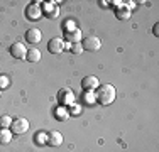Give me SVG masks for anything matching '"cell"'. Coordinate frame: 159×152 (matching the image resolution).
I'll return each mask as SVG.
<instances>
[{
  "mask_svg": "<svg viewBox=\"0 0 159 152\" xmlns=\"http://www.w3.org/2000/svg\"><path fill=\"white\" fill-rule=\"evenodd\" d=\"M95 98H97V103L107 106L113 103V100H115V86L113 85H100L97 88V93H95Z\"/></svg>",
  "mask_w": 159,
  "mask_h": 152,
  "instance_id": "1",
  "label": "cell"
},
{
  "mask_svg": "<svg viewBox=\"0 0 159 152\" xmlns=\"http://www.w3.org/2000/svg\"><path fill=\"white\" fill-rule=\"evenodd\" d=\"M58 101L61 106H70L75 103V93L70 88H61L58 93Z\"/></svg>",
  "mask_w": 159,
  "mask_h": 152,
  "instance_id": "2",
  "label": "cell"
},
{
  "mask_svg": "<svg viewBox=\"0 0 159 152\" xmlns=\"http://www.w3.org/2000/svg\"><path fill=\"white\" fill-rule=\"evenodd\" d=\"M29 130V122L27 118H14L12 125H10V132L16 135H22Z\"/></svg>",
  "mask_w": 159,
  "mask_h": 152,
  "instance_id": "3",
  "label": "cell"
},
{
  "mask_svg": "<svg viewBox=\"0 0 159 152\" xmlns=\"http://www.w3.org/2000/svg\"><path fill=\"white\" fill-rule=\"evenodd\" d=\"M81 46H83V51L95 52L102 47V41L98 39L97 36H88V37H85V39L81 41Z\"/></svg>",
  "mask_w": 159,
  "mask_h": 152,
  "instance_id": "4",
  "label": "cell"
},
{
  "mask_svg": "<svg viewBox=\"0 0 159 152\" xmlns=\"http://www.w3.org/2000/svg\"><path fill=\"white\" fill-rule=\"evenodd\" d=\"M41 15H43V7L39 5V2H32L25 9V17L31 20H37V19H41Z\"/></svg>",
  "mask_w": 159,
  "mask_h": 152,
  "instance_id": "5",
  "label": "cell"
},
{
  "mask_svg": "<svg viewBox=\"0 0 159 152\" xmlns=\"http://www.w3.org/2000/svg\"><path fill=\"white\" fill-rule=\"evenodd\" d=\"M98 86H100V81L97 76H85L81 79V88L85 91H95Z\"/></svg>",
  "mask_w": 159,
  "mask_h": 152,
  "instance_id": "6",
  "label": "cell"
},
{
  "mask_svg": "<svg viewBox=\"0 0 159 152\" xmlns=\"http://www.w3.org/2000/svg\"><path fill=\"white\" fill-rule=\"evenodd\" d=\"M48 49H49L51 54H59V52L64 51V41L61 37H52L48 44Z\"/></svg>",
  "mask_w": 159,
  "mask_h": 152,
  "instance_id": "7",
  "label": "cell"
},
{
  "mask_svg": "<svg viewBox=\"0 0 159 152\" xmlns=\"http://www.w3.org/2000/svg\"><path fill=\"white\" fill-rule=\"evenodd\" d=\"M10 54L14 56L16 59H25V52H27V49H25V46L22 42H14L10 46Z\"/></svg>",
  "mask_w": 159,
  "mask_h": 152,
  "instance_id": "8",
  "label": "cell"
},
{
  "mask_svg": "<svg viewBox=\"0 0 159 152\" xmlns=\"http://www.w3.org/2000/svg\"><path fill=\"white\" fill-rule=\"evenodd\" d=\"M25 39H27L29 44H37L43 39V32H41L39 29H29L27 32H25Z\"/></svg>",
  "mask_w": 159,
  "mask_h": 152,
  "instance_id": "9",
  "label": "cell"
},
{
  "mask_svg": "<svg viewBox=\"0 0 159 152\" xmlns=\"http://www.w3.org/2000/svg\"><path fill=\"white\" fill-rule=\"evenodd\" d=\"M63 144V135L58 130H52L48 134V145L51 147H59Z\"/></svg>",
  "mask_w": 159,
  "mask_h": 152,
  "instance_id": "10",
  "label": "cell"
},
{
  "mask_svg": "<svg viewBox=\"0 0 159 152\" xmlns=\"http://www.w3.org/2000/svg\"><path fill=\"white\" fill-rule=\"evenodd\" d=\"M41 58H43V54H41V51L36 47L27 49V52H25V59L31 61V63H37V61H41Z\"/></svg>",
  "mask_w": 159,
  "mask_h": 152,
  "instance_id": "11",
  "label": "cell"
},
{
  "mask_svg": "<svg viewBox=\"0 0 159 152\" xmlns=\"http://www.w3.org/2000/svg\"><path fill=\"white\" fill-rule=\"evenodd\" d=\"M66 41H68L70 44L81 42V30H80V29H75V30H70V32H66Z\"/></svg>",
  "mask_w": 159,
  "mask_h": 152,
  "instance_id": "12",
  "label": "cell"
},
{
  "mask_svg": "<svg viewBox=\"0 0 159 152\" xmlns=\"http://www.w3.org/2000/svg\"><path fill=\"white\" fill-rule=\"evenodd\" d=\"M81 101L85 105H93L97 101V98H95V91H83V95H81Z\"/></svg>",
  "mask_w": 159,
  "mask_h": 152,
  "instance_id": "13",
  "label": "cell"
},
{
  "mask_svg": "<svg viewBox=\"0 0 159 152\" xmlns=\"http://www.w3.org/2000/svg\"><path fill=\"white\" fill-rule=\"evenodd\" d=\"M10 140H12V132H10V128H0V144H10Z\"/></svg>",
  "mask_w": 159,
  "mask_h": 152,
  "instance_id": "14",
  "label": "cell"
},
{
  "mask_svg": "<svg viewBox=\"0 0 159 152\" xmlns=\"http://www.w3.org/2000/svg\"><path fill=\"white\" fill-rule=\"evenodd\" d=\"M34 142L37 144V145H44V144H48V134L46 132H36V135H34Z\"/></svg>",
  "mask_w": 159,
  "mask_h": 152,
  "instance_id": "15",
  "label": "cell"
},
{
  "mask_svg": "<svg viewBox=\"0 0 159 152\" xmlns=\"http://www.w3.org/2000/svg\"><path fill=\"white\" fill-rule=\"evenodd\" d=\"M54 117H56V118H58V120H66L68 118V117H70V113H68V110L66 108H64V106H59V108H56L54 110Z\"/></svg>",
  "mask_w": 159,
  "mask_h": 152,
  "instance_id": "16",
  "label": "cell"
},
{
  "mask_svg": "<svg viewBox=\"0 0 159 152\" xmlns=\"http://www.w3.org/2000/svg\"><path fill=\"white\" fill-rule=\"evenodd\" d=\"M117 17L119 19H129L130 17V10H129L125 5L119 7V9H117Z\"/></svg>",
  "mask_w": 159,
  "mask_h": 152,
  "instance_id": "17",
  "label": "cell"
},
{
  "mask_svg": "<svg viewBox=\"0 0 159 152\" xmlns=\"http://www.w3.org/2000/svg\"><path fill=\"white\" fill-rule=\"evenodd\" d=\"M10 125H12V118L9 115L0 117V128H10Z\"/></svg>",
  "mask_w": 159,
  "mask_h": 152,
  "instance_id": "18",
  "label": "cell"
},
{
  "mask_svg": "<svg viewBox=\"0 0 159 152\" xmlns=\"http://www.w3.org/2000/svg\"><path fill=\"white\" fill-rule=\"evenodd\" d=\"M70 51L73 52V54H81V52H83V46H81V42L71 44V46H70Z\"/></svg>",
  "mask_w": 159,
  "mask_h": 152,
  "instance_id": "19",
  "label": "cell"
},
{
  "mask_svg": "<svg viewBox=\"0 0 159 152\" xmlns=\"http://www.w3.org/2000/svg\"><path fill=\"white\" fill-rule=\"evenodd\" d=\"M10 85V79L7 78L5 74H0V90H3V88H7V86Z\"/></svg>",
  "mask_w": 159,
  "mask_h": 152,
  "instance_id": "20",
  "label": "cell"
},
{
  "mask_svg": "<svg viewBox=\"0 0 159 152\" xmlns=\"http://www.w3.org/2000/svg\"><path fill=\"white\" fill-rule=\"evenodd\" d=\"M64 27H66V32H70V30H75L76 27H75V22H66V24H64Z\"/></svg>",
  "mask_w": 159,
  "mask_h": 152,
  "instance_id": "21",
  "label": "cell"
},
{
  "mask_svg": "<svg viewBox=\"0 0 159 152\" xmlns=\"http://www.w3.org/2000/svg\"><path fill=\"white\" fill-rule=\"evenodd\" d=\"M71 115H80V106H78V105L73 106V110H71Z\"/></svg>",
  "mask_w": 159,
  "mask_h": 152,
  "instance_id": "22",
  "label": "cell"
},
{
  "mask_svg": "<svg viewBox=\"0 0 159 152\" xmlns=\"http://www.w3.org/2000/svg\"><path fill=\"white\" fill-rule=\"evenodd\" d=\"M152 32H154V36H159V24H154Z\"/></svg>",
  "mask_w": 159,
  "mask_h": 152,
  "instance_id": "23",
  "label": "cell"
},
{
  "mask_svg": "<svg viewBox=\"0 0 159 152\" xmlns=\"http://www.w3.org/2000/svg\"><path fill=\"white\" fill-rule=\"evenodd\" d=\"M0 95H2V90H0Z\"/></svg>",
  "mask_w": 159,
  "mask_h": 152,
  "instance_id": "24",
  "label": "cell"
}]
</instances>
